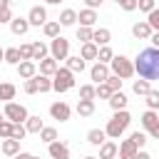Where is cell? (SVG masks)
<instances>
[{
    "label": "cell",
    "instance_id": "7",
    "mask_svg": "<svg viewBox=\"0 0 159 159\" xmlns=\"http://www.w3.org/2000/svg\"><path fill=\"white\" fill-rule=\"evenodd\" d=\"M70 114H72V109H70L67 102H52V104H50V117H52V119H57V122H67Z\"/></svg>",
    "mask_w": 159,
    "mask_h": 159
},
{
    "label": "cell",
    "instance_id": "22",
    "mask_svg": "<svg viewBox=\"0 0 159 159\" xmlns=\"http://www.w3.org/2000/svg\"><path fill=\"white\" fill-rule=\"evenodd\" d=\"M157 124H159V117H157V112H154V109H147V112L142 114V127H144V132L154 129Z\"/></svg>",
    "mask_w": 159,
    "mask_h": 159
},
{
    "label": "cell",
    "instance_id": "45",
    "mask_svg": "<svg viewBox=\"0 0 159 159\" xmlns=\"http://www.w3.org/2000/svg\"><path fill=\"white\" fill-rule=\"evenodd\" d=\"M137 7H139L142 12H147V15H149V12L157 7V2H154V0H137Z\"/></svg>",
    "mask_w": 159,
    "mask_h": 159
},
{
    "label": "cell",
    "instance_id": "37",
    "mask_svg": "<svg viewBox=\"0 0 159 159\" xmlns=\"http://www.w3.org/2000/svg\"><path fill=\"white\" fill-rule=\"evenodd\" d=\"M12 124H15V122H10V119L0 122V139H10V137H12Z\"/></svg>",
    "mask_w": 159,
    "mask_h": 159
},
{
    "label": "cell",
    "instance_id": "54",
    "mask_svg": "<svg viewBox=\"0 0 159 159\" xmlns=\"http://www.w3.org/2000/svg\"><path fill=\"white\" fill-rule=\"evenodd\" d=\"M15 159H35V157H32V154H27V152H20Z\"/></svg>",
    "mask_w": 159,
    "mask_h": 159
},
{
    "label": "cell",
    "instance_id": "40",
    "mask_svg": "<svg viewBox=\"0 0 159 159\" xmlns=\"http://www.w3.org/2000/svg\"><path fill=\"white\" fill-rule=\"evenodd\" d=\"M114 94V89L107 84V82H102V84H97V97H102V99H109Z\"/></svg>",
    "mask_w": 159,
    "mask_h": 159
},
{
    "label": "cell",
    "instance_id": "4",
    "mask_svg": "<svg viewBox=\"0 0 159 159\" xmlns=\"http://www.w3.org/2000/svg\"><path fill=\"white\" fill-rule=\"evenodd\" d=\"M72 87H75V72L67 70V67H60L55 72V77H52V89L55 92H67Z\"/></svg>",
    "mask_w": 159,
    "mask_h": 159
},
{
    "label": "cell",
    "instance_id": "11",
    "mask_svg": "<svg viewBox=\"0 0 159 159\" xmlns=\"http://www.w3.org/2000/svg\"><path fill=\"white\" fill-rule=\"evenodd\" d=\"M112 72H109V65H102V62H94L92 65V70H89V77L97 82V84H102V82H107V77H109Z\"/></svg>",
    "mask_w": 159,
    "mask_h": 159
},
{
    "label": "cell",
    "instance_id": "20",
    "mask_svg": "<svg viewBox=\"0 0 159 159\" xmlns=\"http://www.w3.org/2000/svg\"><path fill=\"white\" fill-rule=\"evenodd\" d=\"M15 92H17V87H15L12 82H0V99H2L5 104L15 99Z\"/></svg>",
    "mask_w": 159,
    "mask_h": 159
},
{
    "label": "cell",
    "instance_id": "44",
    "mask_svg": "<svg viewBox=\"0 0 159 159\" xmlns=\"http://www.w3.org/2000/svg\"><path fill=\"white\" fill-rule=\"evenodd\" d=\"M129 139H132V142L142 149V147L147 144V132H132V137H129Z\"/></svg>",
    "mask_w": 159,
    "mask_h": 159
},
{
    "label": "cell",
    "instance_id": "26",
    "mask_svg": "<svg viewBox=\"0 0 159 159\" xmlns=\"http://www.w3.org/2000/svg\"><path fill=\"white\" fill-rule=\"evenodd\" d=\"M77 114L80 117H92L94 114V99H80L77 102Z\"/></svg>",
    "mask_w": 159,
    "mask_h": 159
},
{
    "label": "cell",
    "instance_id": "34",
    "mask_svg": "<svg viewBox=\"0 0 159 159\" xmlns=\"http://www.w3.org/2000/svg\"><path fill=\"white\" fill-rule=\"evenodd\" d=\"M40 139H42L45 144H52V142H57V129H55V127H45V129L40 132Z\"/></svg>",
    "mask_w": 159,
    "mask_h": 159
},
{
    "label": "cell",
    "instance_id": "10",
    "mask_svg": "<svg viewBox=\"0 0 159 159\" xmlns=\"http://www.w3.org/2000/svg\"><path fill=\"white\" fill-rule=\"evenodd\" d=\"M15 70H17V77H20V80H32V77L37 75V65H35L32 60H22Z\"/></svg>",
    "mask_w": 159,
    "mask_h": 159
},
{
    "label": "cell",
    "instance_id": "24",
    "mask_svg": "<svg viewBox=\"0 0 159 159\" xmlns=\"http://www.w3.org/2000/svg\"><path fill=\"white\" fill-rule=\"evenodd\" d=\"M0 149H2L5 157H17L20 154V142L17 139H2V147Z\"/></svg>",
    "mask_w": 159,
    "mask_h": 159
},
{
    "label": "cell",
    "instance_id": "23",
    "mask_svg": "<svg viewBox=\"0 0 159 159\" xmlns=\"http://www.w3.org/2000/svg\"><path fill=\"white\" fill-rule=\"evenodd\" d=\"M87 142L94 144V147H102V144L107 142V132H104V129H89V132H87Z\"/></svg>",
    "mask_w": 159,
    "mask_h": 159
},
{
    "label": "cell",
    "instance_id": "35",
    "mask_svg": "<svg viewBox=\"0 0 159 159\" xmlns=\"http://www.w3.org/2000/svg\"><path fill=\"white\" fill-rule=\"evenodd\" d=\"M92 35H94V27H82L80 25V30H77V40L84 45V42H92Z\"/></svg>",
    "mask_w": 159,
    "mask_h": 159
},
{
    "label": "cell",
    "instance_id": "33",
    "mask_svg": "<svg viewBox=\"0 0 159 159\" xmlns=\"http://www.w3.org/2000/svg\"><path fill=\"white\" fill-rule=\"evenodd\" d=\"M67 70H72V72H82V70H84V60H82L80 55L67 57Z\"/></svg>",
    "mask_w": 159,
    "mask_h": 159
},
{
    "label": "cell",
    "instance_id": "53",
    "mask_svg": "<svg viewBox=\"0 0 159 159\" xmlns=\"http://www.w3.org/2000/svg\"><path fill=\"white\" fill-rule=\"evenodd\" d=\"M137 159H152V154H149V152H142V149H139V154H137Z\"/></svg>",
    "mask_w": 159,
    "mask_h": 159
},
{
    "label": "cell",
    "instance_id": "36",
    "mask_svg": "<svg viewBox=\"0 0 159 159\" xmlns=\"http://www.w3.org/2000/svg\"><path fill=\"white\" fill-rule=\"evenodd\" d=\"M97 97V87L94 84H82L80 87V99H94Z\"/></svg>",
    "mask_w": 159,
    "mask_h": 159
},
{
    "label": "cell",
    "instance_id": "59",
    "mask_svg": "<svg viewBox=\"0 0 159 159\" xmlns=\"http://www.w3.org/2000/svg\"><path fill=\"white\" fill-rule=\"evenodd\" d=\"M84 159H99V157H84Z\"/></svg>",
    "mask_w": 159,
    "mask_h": 159
},
{
    "label": "cell",
    "instance_id": "6",
    "mask_svg": "<svg viewBox=\"0 0 159 159\" xmlns=\"http://www.w3.org/2000/svg\"><path fill=\"white\" fill-rule=\"evenodd\" d=\"M50 57L57 60V62H60V60H67V57H70V40H65L62 35L55 37V40L50 42Z\"/></svg>",
    "mask_w": 159,
    "mask_h": 159
},
{
    "label": "cell",
    "instance_id": "17",
    "mask_svg": "<svg viewBox=\"0 0 159 159\" xmlns=\"http://www.w3.org/2000/svg\"><path fill=\"white\" fill-rule=\"evenodd\" d=\"M10 30H12V35H25V32L30 30V20H27V17H12Z\"/></svg>",
    "mask_w": 159,
    "mask_h": 159
},
{
    "label": "cell",
    "instance_id": "48",
    "mask_svg": "<svg viewBox=\"0 0 159 159\" xmlns=\"http://www.w3.org/2000/svg\"><path fill=\"white\" fill-rule=\"evenodd\" d=\"M119 7H122V10H127V12H132V10H137V0H122V2H119Z\"/></svg>",
    "mask_w": 159,
    "mask_h": 159
},
{
    "label": "cell",
    "instance_id": "51",
    "mask_svg": "<svg viewBox=\"0 0 159 159\" xmlns=\"http://www.w3.org/2000/svg\"><path fill=\"white\" fill-rule=\"evenodd\" d=\"M147 134H149V137H152V139H159V124H157V127H154V129H149V132H147Z\"/></svg>",
    "mask_w": 159,
    "mask_h": 159
},
{
    "label": "cell",
    "instance_id": "31",
    "mask_svg": "<svg viewBox=\"0 0 159 159\" xmlns=\"http://www.w3.org/2000/svg\"><path fill=\"white\" fill-rule=\"evenodd\" d=\"M60 27H62L60 22H45V25H42V32H45L50 40H55V37H60Z\"/></svg>",
    "mask_w": 159,
    "mask_h": 159
},
{
    "label": "cell",
    "instance_id": "61",
    "mask_svg": "<svg viewBox=\"0 0 159 159\" xmlns=\"http://www.w3.org/2000/svg\"><path fill=\"white\" fill-rule=\"evenodd\" d=\"M35 159H37V157H35Z\"/></svg>",
    "mask_w": 159,
    "mask_h": 159
},
{
    "label": "cell",
    "instance_id": "1",
    "mask_svg": "<svg viewBox=\"0 0 159 159\" xmlns=\"http://www.w3.org/2000/svg\"><path fill=\"white\" fill-rule=\"evenodd\" d=\"M134 72L142 80H159V50L157 47H147L137 55L134 60Z\"/></svg>",
    "mask_w": 159,
    "mask_h": 159
},
{
    "label": "cell",
    "instance_id": "56",
    "mask_svg": "<svg viewBox=\"0 0 159 159\" xmlns=\"http://www.w3.org/2000/svg\"><path fill=\"white\" fill-rule=\"evenodd\" d=\"M45 2H47V5H60L62 0H45Z\"/></svg>",
    "mask_w": 159,
    "mask_h": 159
},
{
    "label": "cell",
    "instance_id": "19",
    "mask_svg": "<svg viewBox=\"0 0 159 159\" xmlns=\"http://www.w3.org/2000/svg\"><path fill=\"white\" fill-rule=\"evenodd\" d=\"M117 154H119V147H117L114 142H109V139L99 147V159H114Z\"/></svg>",
    "mask_w": 159,
    "mask_h": 159
},
{
    "label": "cell",
    "instance_id": "13",
    "mask_svg": "<svg viewBox=\"0 0 159 159\" xmlns=\"http://www.w3.org/2000/svg\"><path fill=\"white\" fill-rule=\"evenodd\" d=\"M137 154H139V147L132 139H124L119 144V159H137Z\"/></svg>",
    "mask_w": 159,
    "mask_h": 159
},
{
    "label": "cell",
    "instance_id": "3",
    "mask_svg": "<svg viewBox=\"0 0 159 159\" xmlns=\"http://www.w3.org/2000/svg\"><path fill=\"white\" fill-rule=\"evenodd\" d=\"M109 70H112V75L127 80V77L134 75V62H132L129 57H124V55H114V60L109 62Z\"/></svg>",
    "mask_w": 159,
    "mask_h": 159
},
{
    "label": "cell",
    "instance_id": "47",
    "mask_svg": "<svg viewBox=\"0 0 159 159\" xmlns=\"http://www.w3.org/2000/svg\"><path fill=\"white\" fill-rule=\"evenodd\" d=\"M20 57L22 60H32V45H20Z\"/></svg>",
    "mask_w": 159,
    "mask_h": 159
},
{
    "label": "cell",
    "instance_id": "49",
    "mask_svg": "<svg viewBox=\"0 0 159 159\" xmlns=\"http://www.w3.org/2000/svg\"><path fill=\"white\" fill-rule=\"evenodd\" d=\"M0 22H12V10L10 7H2L0 10Z\"/></svg>",
    "mask_w": 159,
    "mask_h": 159
},
{
    "label": "cell",
    "instance_id": "30",
    "mask_svg": "<svg viewBox=\"0 0 159 159\" xmlns=\"http://www.w3.org/2000/svg\"><path fill=\"white\" fill-rule=\"evenodd\" d=\"M5 62L17 67V65L22 62V57H20V47H7V50H5Z\"/></svg>",
    "mask_w": 159,
    "mask_h": 159
},
{
    "label": "cell",
    "instance_id": "15",
    "mask_svg": "<svg viewBox=\"0 0 159 159\" xmlns=\"http://www.w3.org/2000/svg\"><path fill=\"white\" fill-rule=\"evenodd\" d=\"M109 40H112V32H109L107 27H97V30H94V35H92V42H94L97 47L109 45Z\"/></svg>",
    "mask_w": 159,
    "mask_h": 159
},
{
    "label": "cell",
    "instance_id": "55",
    "mask_svg": "<svg viewBox=\"0 0 159 159\" xmlns=\"http://www.w3.org/2000/svg\"><path fill=\"white\" fill-rule=\"evenodd\" d=\"M10 5H12V0H0V10L2 7H10Z\"/></svg>",
    "mask_w": 159,
    "mask_h": 159
},
{
    "label": "cell",
    "instance_id": "5",
    "mask_svg": "<svg viewBox=\"0 0 159 159\" xmlns=\"http://www.w3.org/2000/svg\"><path fill=\"white\" fill-rule=\"evenodd\" d=\"M5 119H10V122H15V124H22V122H27V109H25V104H17V102H7L5 104Z\"/></svg>",
    "mask_w": 159,
    "mask_h": 159
},
{
    "label": "cell",
    "instance_id": "52",
    "mask_svg": "<svg viewBox=\"0 0 159 159\" xmlns=\"http://www.w3.org/2000/svg\"><path fill=\"white\" fill-rule=\"evenodd\" d=\"M149 40H152V47H157V50H159V32H154Z\"/></svg>",
    "mask_w": 159,
    "mask_h": 159
},
{
    "label": "cell",
    "instance_id": "2",
    "mask_svg": "<svg viewBox=\"0 0 159 159\" xmlns=\"http://www.w3.org/2000/svg\"><path fill=\"white\" fill-rule=\"evenodd\" d=\"M129 122H132V114H129L127 109L114 112V117H112V119L107 122V127H104L107 137H109V139H119V137L124 134V129L129 127Z\"/></svg>",
    "mask_w": 159,
    "mask_h": 159
},
{
    "label": "cell",
    "instance_id": "43",
    "mask_svg": "<svg viewBox=\"0 0 159 159\" xmlns=\"http://www.w3.org/2000/svg\"><path fill=\"white\" fill-rule=\"evenodd\" d=\"M25 134H27L25 124H12V137H10V139H17V142H22V139H25Z\"/></svg>",
    "mask_w": 159,
    "mask_h": 159
},
{
    "label": "cell",
    "instance_id": "12",
    "mask_svg": "<svg viewBox=\"0 0 159 159\" xmlns=\"http://www.w3.org/2000/svg\"><path fill=\"white\" fill-rule=\"evenodd\" d=\"M47 152H50V157L52 159H70V147L65 144V142H52V144H47Z\"/></svg>",
    "mask_w": 159,
    "mask_h": 159
},
{
    "label": "cell",
    "instance_id": "39",
    "mask_svg": "<svg viewBox=\"0 0 159 159\" xmlns=\"http://www.w3.org/2000/svg\"><path fill=\"white\" fill-rule=\"evenodd\" d=\"M22 89H25L27 94H37V92H40V87H37V75H35L32 80H25V84H22Z\"/></svg>",
    "mask_w": 159,
    "mask_h": 159
},
{
    "label": "cell",
    "instance_id": "60",
    "mask_svg": "<svg viewBox=\"0 0 159 159\" xmlns=\"http://www.w3.org/2000/svg\"><path fill=\"white\" fill-rule=\"evenodd\" d=\"M114 2H117V5H119V2H122V0H114Z\"/></svg>",
    "mask_w": 159,
    "mask_h": 159
},
{
    "label": "cell",
    "instance_id": "18",
    "mask_svg": "<svg viewBox=\"0 0 159 159\" xmlns=\"http://www.w3.org/2000/svg\"><path fill=\"white\" fill-rule=\"evenodd\" d=\"M97 55H99V47L94 45V42H84L82 47H80V57L87 62V60H97Z\"/></svg>",
    "mask_w": 159,
    "mask_h": 159
},
{
    "label": "cell",
    "instance_id": "46",
    "mask_svg": "<svg viewBox=\"0 0 159 159\" xmlns=\"http://www.w3.org/2000/svg\"><path fill=\"white\" fill-rule=\"evenodd\" d=\"M107 84H109L114 92H122V77H117V75H109V77H107Z\"/></svg>",
    "mask_w": 159,
    "mask_h": 159
},
{
    "label": "cell",
    "instance_id": "32",
    "mask_svg": "<svg viewBox=\"0 0 159 159\" xmlns=\"http://www.w3.org/2000/svg\"><path fill=\"white\" fill-rule=\"evenodd\" d=\"M114 60V52H112V47L109 45H104V47H99V55H97V62H102V65H109Z\"/></svg>",
    "mask_w": 159,
    "mask_h": 159
},
{
    "label": "cell",
    "instance_id": "9",
    "mask_svg": "<svg viewBox=\"0 0 159 159\" xmlns=\"http://www.w3.org/2000/svg\"><path fill=\"white\" fill-rule=\"evenodd\" d=\"M132 35H134L137 40H149V37L154 35V30H152V25H149L147 20H139V22L132 25Z\"/></svg>",
    "mask_w": 159,
    "mask_h": 159
},
{
    "label": "cell",
    "instance_id": "50",
    "mask_svg": "<svg viewBox=\"0 0 159 159\" xmlns=\"http://www.w3.org/2000/svg\"><path fill=\"white\" fill-rule=\"evenodd\" d=\"M102 2H104V0H84V5H87L89 10H97V7L102 5Z\"/></svg>",
    "mask_w": 159,
    "mask_h": 159
},
{
    "label": "cell",
    "instance_id": "14",
    "mask_svg": "<svg viewBox=\"0 0 159 159\" xmlns=\"http://www.w3.org/2000/svg\"><path fill=\"white\" fill-rule=\"evenodd\" d=\"M77 20H80V25H82V27H94V22H97V10L84 7V10H80V12H77Z\"/></svg>",
    "mask_w": 159,
    "mask_h": 159
},
{
    "label": "cell",
    "instance_id": "28",
    "mask_svg": "<svg viewBox=\"0 0 159 159\" xmlns=\"http://www.w3.org/2000/svg\"><path fill=\"white\" fill-rule=\"evenodd\" d=\"M132 89H134V94H142V97H147V94L152 92V82H149V80H142V77H139V80H137V82L132 84Z\"/></svg>",
    "mask_w": 159,
    "mask_h": 159
},
{
    "label": "cell",
    "instance_id": "41",
    "mask_svg": "<svg viewBox=\"0 0 159 159\" xmlns=\"http://www.w3.org/2000/svg\"><path fill=\"white\" fill-rule=\"evenodd\" d=\"M147 22L152 25V30H154V32H159V7H154V10L147 15Z\"/></svg>",
    "mask_w": 159,
    "mask_h": 159
},
{
    "label": "cell",
    "instance_id": "38",
    "mask_svg": "<svg viewBox=\"0 0 159 159\" xmlns=\"http://www.w3.org/2000/svg\"><path fill=\"white\" fill-rule=\"evenodd\" d=\"M147 107L154 109V112L159 109V89H152V92L147 94Z\"/></svg>",
    "mask_w": 159,
    "mask_h": 159
},
{
    "label": "cell",
    "instance_id": "25",
    "mask_svg": "<svg viewBox=\"0 0 159 159\" xmlns=\"http://www.w3.org/2000/svg\"><path fill=\"white\" fill-rule=\"evenodd\" d=\"M47 52H50V47H47L45 42H40V40H37V42H32V62H35V60H40V62H42L45 57H50Z\"/></svg>",
    "mask_w": 159,
    "mask_h": 159
},
{
    "label": "cell",
    "instance_id": "42",
    "mask_svg": "<svg viewBox=\"0 0 159 159\" xmlns=\"http://www.w3.org/2000/svg\"><path fill=\"white\" fill-rule=\"evenodd\" d=\"M37 87H40V92H50L52 89V80L45 77V75H37Z\"/></svg>",
    "mask_w": 159,
    "mask_h": 159
},
{
    "label": "cell",
    "instance_id": "27",
    "mask_svg": "<svg viewBox=\"0 0 159 159\" xmlns=\"http://www.w3.org/2000/svg\"><path fill=\"white\" fill-rule=\"evenodd\" d=\"M57 22H60L62 27H70V25H75V22H77V12L67 7V10H62V12H60V17H57Z\"/></svg>",
    "mask_w": 159,
    "mask_h": 159
},
{
    "label": "cell",
    "instance_id": "29",
    "mask_svg": "<svg viewBox=\"0 0 159 159\" xmlns=\"http://www.w3.org/2000/svg\"><path fill=\"white\" fill-rule=\"evenodd\" d=\"M25 129H27L30 134H40V132L45 129V124H42V119H40V117H27V122H25Z\"/></svg>",
    "mask_w": 159,
    "mask_h": 159
},
{
    "label": "cell",
    "instance_id": "21",
    "mask_svg": "<svg viewBox=\"0 0 159 159\" xmlns=\"http://www.w3.org/2000/svg\"><path fill=\"white\" fill-rule=\"evenodd\" d=\"M107 102H109V107H112L114 112H119V109H127V94H124V92H114V94H112Z\"/></svg>",
    "mask_w": 159,
    "mask_h": 159
},
{
    "label": "cell",
    "instance_id": "8",
    "mask_svg": "<svg viewBox=\"0 0 159 159\" xmlns=\"http://www.w3.org/2000/svg\"><path fill=\"white\" fill-rule=\"evenodd\" d=\"M27 20H30V27L35 25V27H40V25H45L47 22V10L42 7V5H32L30 7V12H27Z\"/></svg>",
    "mask_w": 159,
    "mask_h": 159
},
{
    "label": "cell",
    "instance_id": "58",
    "mask_svg": "<svg viewBox=\"0 0 159 159\" xmlns=\"http://www.w3.org/2000/svg\"><path fill=\"white\" fill-rule=\"evenodd\" d=\"M0 122H5V114H0Z\"/></svg>",
    "mask_w": 159,
    "mask_h": 159
},
{
    "label": "cell",
    "instance_id": "57",
    "mask_svg": "<svg viewBox=\"0 0 159 159\" xmlns=\"http://www.w3.org/2000/svg\"><path fill=\"white\" fill-rule=\"evenodd\" d=\"M0 60H5V50L2 47H0Z\"/></svg>",
    "mask_w": 159,
    "mask_h": 159
},
{
    "label": "cell",
    "instance_id": "16",
    "mask_svg": "<svg viewBox=\"0 0 159 159\" xmlns=\"http://www.w3.org/2000/svg\"><path fill=\"white\" fill-rule=\"evenodd\" d=\"M57 70H60V65H57V60H52V57H45V60L40 62V75H45V77H55Z\"/></svg>",
    "mask_w": 159,
    "mask_h": 159
}]
</instances>
